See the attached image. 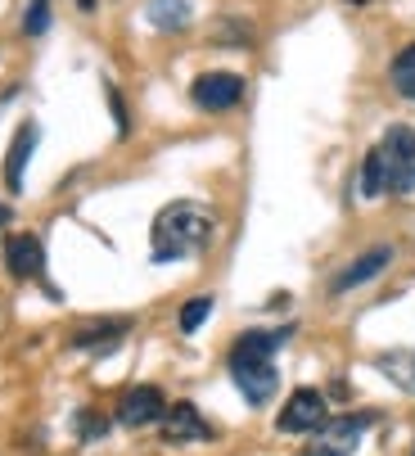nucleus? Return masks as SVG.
Segmentation results:
<instances>
[{
    "label": "nucleus",
    "instance_id": "15",
    "mask_svg": "<svg viewBox=\"0 0 415 456\" xmlns=\"http://www.w3.org/2000/svg\"><path fill=\"white\" fill-rule=\"evenodd\" d=\"M131 330V321L126 316H113V321H91V325H77L73 330V348H113L122 335Z\"/></svg>",
    "mask_w": 415,
    "mask_h": 456
},
{
    "label": "nucleus",
    "instance_id": "3",
    "mask_svg": "<svg viewBox=\"0 0 415 456\" xmlns=\"http://www.w3.org/2000/svg\"><path fill=\"white\" fill-rule=\"evenodd\" d=\"M231 379L248 407H266L275 398V388H281V370H275V362H262V357H231Z\"/></svg>",
    "mask_w": 415,
    "mask_h": 456
},
{
    "label": "nucleus",
    "instance_id": "19",
    "mask_svg": "<svg viewBox=\"0 0 415 456\" xmlns=\"http://www.w3.org/2000/svg\"><path fill=\"white\" fill-rule=\"evenodd\" d=\"M45 28H50V0H32L28 19H23V32H28V37H41Z\"/></svg>",
    "mask_w": 415,
    "mask_h": 456
},
{
    "label": "nucleus",
    "instance_id": "9",
    "mask_svg": "<svg viewBox=\"0 0 415 456\" xmlns=\"http://www.w3.org/2000/svg\"><path fill=\"white\" fill-rule=\"evenodd\" d=\"M388 263H393V248H388V244H375V248H366L362 257H353V263L334 276V285H330V289H334V294H348V289H357V285L375 281Z\"/></svg>",
    "mask_w": 415,
    "mask_h": 456
},
{
    "label": "nucleus",
    "instance_id": "13",
    "mask_svg": "<svg viewBox=\"0 0 415 456\" xmlns=\"http://www.w3.org/2000/svg\"><path fill=\"white\" fill-rule=\"evenodd\" d=\"M145 19L159 32H185L194 10H190V0H145Z\"/></svg>",
    "mask_w": 415,
    "mask_h": 456
},
{
    "label": "nucleus",
    "instance_id": "20",
    "mask_svg": "<svg viewBox=\"0 0 415 456\" xmlns=\"http://www.w3.org/2000/svg\"><path fill=\"white\" fill-rule=\"evenodd\" d=\"M77 434H82V438H100V434H104V420H95L91 411H82V416H77Z\"/></svg>",
    "mask_w": 415,
    "mask_h": 456
},
{
    "label": "nucleus",
    "instance_id": "21",
    "mask_svg": "<svg viewBox=\"0 0 415 456\" xmlns=\"http://www.w3.org/2000/svg\"><path fill=\"white\" fill-rule=\"evenodd\" d=\"M77 5H82V10H86V14H91V10H95V0H77Z\"/></svg>",
    "mask_w": 415,
    "mask_h": 456
},
{
    "label": "nucleus",
    "instance_id": "5",
    "mask_svg": "<svg viewBox=\"0 0 415 456\" xmlns=\"http://www.w3.org/2000/svg\"><path fill=\"white\" fill-rule=\"evenodd\" d=\"M190 100L203 113H226L244 100V77L240 73H199L190 86Z\"/></svg>",
    "mask_w": 415,
    "mask_h": 456
},
{
    "label": "nucleus",
    "instance_id": "7",
    "mask_svg": "<svg viewBox=\"0 0 415 456\" xmlns=\"http://www.w3.org/2000/svg\"><path fill=\"white\" fill-rule=\"evenodd\" d=\"M366 429H370V416H338V420H325L321 434H316L312 456H353Z\"/></svg>",
    "mask_w": 415,
    "mask_h": 456
},
{
    "label": "nucleus",
    "instance_id": "12",
    "mask_svg": "<svg viewBox=\"0 0 415 456\" xmlns=\"http://www.w3.org/2000/svg\"><path fill=\"white\" fill-rule=\"evenodd\" d=\"M289 335H294V325H281V330H248V335L235 339L231 357H262V362H271L275 353L289 344Z\"/></svg>",
    "mask_w": 415,
    "mask_h": 456
},
{
    "label": "nucleus",
    "instance_id": "11",
    "mask_svg": "<svg viewBox=\"0 0 415 456\" xmlns=\"http://www.w3.org/2000/svg\"><path fill=\"white\" fill-rule=\"evenodd\" d=\"M5 267H10L14 281H32V276H41V267H45V248H41V240H37V235H10V240H5Z\"/></svg>",
    "mask_w": 415,
    "mask_h": 456
},
{
    "label": "nucleus",
    "instance_id": "14",
    "mask_svg": "<svg viewBox=\"0 0 415 456\" xmlns=\"http://www.w3.org/2000/svg\"><path fill=\"white\" fill-rule=\"evenodd\" d=\"M375 370L388 375V384H397L402 394H415V348H393L375 357Z\"/></svg>",
    "mask_w": 415,
    "mask_h": 456
},
{
    "label": "nucleus",
    "instance_id": "2",
    "mask_svg": "<svg viewBox=\"0 0 415 456\" xmlns=\"http://www.w3.org/2000/svg\"><path fill=\"white\" fill-rule=\"evenodd\" d=\"M384 163V194H411L415 190V126L393 122L384 141L375 145Z\"/></svg>",
    "mask_w": 415,
    "mask_h": 456
},
{
    "label": "nucleus",
    "instance_id": "4",
    "mask_svg": "<svg viewBox=\"0 0 415 456\" xmlns=\"http://www.w3.org/2000/svg\"><path fill=\"white\" fill-rule=\"evenodd\" d=\"M325 411H330L325 407V394H316V388H294L285 411L275 416V429H281V434H316L330 420Z\"/></svg>",
    "mask_w": 415,
    "mask_h": 456
},
{
    "label": "nucleus",
    "instance_id": "10",
    "mask_svg": "<svg viewBox=\"0 0 415 456\" xmlns=\"http://www.w3.org/2000/svg\"><path fill=\"white\" fill-rule=\"evenodd\" d=\"M37 141H41V126H37L32 118L19 122V132H14V141H10V150H5V185H10V194L23 190V172H28V163H32Z\"/></svg>",
    "mask_w": 415,
    "mask_h": 456
},
{
    "label": "nucleus",
    "instance_id": "17",
    "mask_svg": "<svg viewBox=\"0 0 415 456\" xmlns=\"http://www.w3.org/2000/svg\"><path fill=\"white\" fill-rule=\"evenodd\" d=\"M357 190H362V200H379V194H384V163H379V154H375V150L362 159Z\"/></svg>",
    "mask_w": 415,
    "mask_h": 456
},
{
    "label": "nucleus",
    "instance_id": "8",
    "mask_svg": "<svg viewBox=\"0 0 415 456\" xmlns=\"http://www.w3.org/2000/svg\"><path fill=\"white\" fill-rule=\"evenodd\" d=\"M159 434H163L167 443H199V438H213V425H208V420L199 416V407H194V403H176V407H167V411H163Z\"/></svg>",
    "mask_w": 415,
    "mask_h": 456
},
{
    "label": "nucleus",
    "instance_id": "16",
    "mask_svg": "<svg viewBox=\"0 0 415 456\" xmlns=\"http://www.w3.org/2000/svg\"><path fill=\"white\" fill-rule=\"evenodd\" d=\"M388 82L397 86V95L415 100V41L397 50V59L388 63Z\"/></svg>",
    "mask_w": 415,
    "mask_h": 456
},
{
    "label": "nucleus",
    "instance_id": "6",
    "mask_svg": "<svg viewBox=\"0 0 415 456\" xmlns=\"http://www.w3.org/2000/svg\"><path fill=\"white\" fill-rule=\"evenodd\" d=\"M163 411H167L163 388H154V384H135V388H126L122 403H118V425H122V429H145V425H159Z\"/></svg>",
    "mask_w": 415,
    "mask_h": 456
},
{
    "label": "nucleus",
    "instance_id": "18",
    "mask_svg": "<svg viewBox=\"0 0 415 456\" xmlns=\"http://www.w3.org/2000/svg\"><path fill=\"white\" fill-rule=\"evenodd\" d=\"M208 316H213V298H208V294L190 298V303L181 307V335H194V330H199V325H203Z\"/></svg>",
    "mask_w": 415,
    "mask_h": 456
},
{
    "label": "nucleus",
    "instance_id": "1",
    "mask_svg": "<svg viewBox=\"0 0 415 456\" xmlns=\"http://www.w3.org/2000/svg\"><path fill=\"white\" fill-rule=\"evenodd\" d=\"M217 235V217L213 208H203L194 200H176L154 217L150 231V257L154 263H181V257H194L213 244Z\"/></svg>",
    "mask_w": 415,
    "mask_h": 456
}]
</instances>
